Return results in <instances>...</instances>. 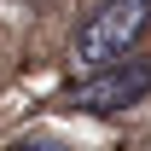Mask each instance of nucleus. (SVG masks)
<instances>
[{
    "label": "nucleus",
    "instance_id": "7ed1b4c3",
    "mask_svg": "<svg viewBox=\"0 0 151 151\" xmlns=\"http://www.w3.org/2000/svg\"><path fill=\"white\" fill-rule=\"evenodd\" d=\"M23 151H58V145H23Z\"/></svg>",
    "mask_w": 151,
    "mask_h": 151
},
{
    "label": "nucleus",
    "instance_id": "f257e3e1",
    "mask_svg": "<svg viewBox=\"0 0 151 151\" xmlns=\"http://www.w3.org/2000/svg\"><path fill=\"white\" fill-rule=\"evenodd\" d=\"M151 23V0H99L87 23L76 29V58L81 64H116Z\"/></svg>",
    "mask_w": 151,
    "mask_h": 151
},
{
    "label": "nucleus",
    "instance_id": "f03ea898",
    "mask_svg": "<svg viewBox=\"0 0 151 151\" xmlns=\"http://www.w3.org/2000/svg\"><path fill=\"white\" fill-rule=\"evenodd\" d=\"M151 93V58H116V64H105V70L93 76V81H81V87H70V111H87V116H111V111H128V105H139V99Z\"/></svg>",
    "mask_w": 151,
    "mask_h": 151
}]
</instances>
